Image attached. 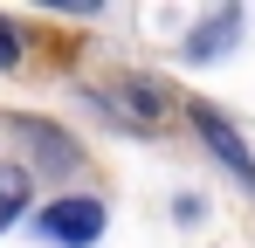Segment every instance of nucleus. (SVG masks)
<instances>
[{
    "label": "nucleus",
    "mask_w": 255,
    "mask_h": 248,
    "mask_svg": "<svg viewBox=\"0 0 255 248\" xmlns=\"http://www.w3.org/2000/svg\"><path fill=\"white\" fill-rule=\"evenodd\" d=\"M28 214V165H0V235Z\"/></svg>",
    "instance_id": "3"
},
{
    "label": "nucleus",
    "mask_w": 255,
    "mask_h": 248,
    "mask_svg": "<svg viewBox=\"0 0 255 248\" xmlns=\"http://www.w3.org/2000/svg\"><path fill=\"white\" fill-rule=\"evenodd\" d=\"M14 62H21V41H14V28L0 21V69H14Z\"/></svg>",
    "instance_id": "5"
},
{
    "label": "nucleus",
    "mask_w": 255,
    "mask_h": 248,
    "mask_svg": "<svg viewBox=\"0 0 255 248\" xmlns=\"http://www.w3.org/2000/svg\"><path fill=\"white\" fill-rule=\"evenodd\" d=\"M235 28H242V14H214L200 35H186V55H193V62H207V55H214V48H221L228 35H235Z\"/></svg>",
    "instance_id": "4"
},
{
    "label": "nucleus",
    "mask_w": 255,
    "mask_h": 248,
    "mask_svg": "<svg viewBox=\"0 0 255 248\" xmlns=\"http://www.w3.org/2000/svg\"><path fill=\"white\" fill-rule=\"evenodd\" d=\"M42 235L62 248H90L97 235H104V200H55L42 214Z\"/></svg>",
    "instance_id": "1"
},
{
    "label": "nucleus",
    "mask_w": 255,
    "mask_h": 248,
    "mask_svg": "<svg viewBox=\"0 0 255 248\" xmlns=\"http://www.w3.org/2000/svg\"><path fill=\"white\" fill-rule=\"evenodd\" d=\"M193 131L207 138V152H214V159H221V165H228V172H235V179L255 193V159H249V145L235 138V124L221 118V111H207V104H193Z\"/></svg>",
    "instance_id": "2"
}]
</instances>
